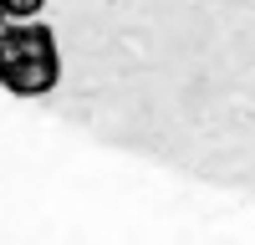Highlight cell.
I'll return each instance as SVG.
<instances>
[{
    "mask_svg": "<svg viewBox=\"0 0 255 245\" xmlns=\"http://www.w3.org/2000/svg\"><path fill=\"white\" fill-rule=\"evenodd\" d=\"M5 26H10V20H5V15H0V36H5Z\"/></svg>",
    "mask_w": 255,
    "mask_h": 245,
    "instance_id": "cell-3",
    "label": "cell"
},
{
    "mask_svg": "<svg viewBox=\"0 0 255 245\" xmlns=\"http://www.w3.org/2000/svg\"><path fill=\"white\" fill-rule=\"evenodd\" d=\"M46 0H0V15L5 20H41Z\"/></svg>",
    "mask_w": 255,
    "mask_h": 245,
    "instance_id": "cell-2",
    "label": "cell"
},
{
    "mask_svg": "<svg viewBox=\"0 0 255 245\" xmlns=\"http://www.w3.org/2000/svg\"><path fill=\"white\" fill-rule=\"evenodd\" d=\"M61 82V41L46 20H10L0 36V87L10 97H46Z\"/></svg>",
    "mask_w": 255,
    "mask_h": 245,
    "instance_id": "cell-1",
    "label": "cell"
}]
</instances>
